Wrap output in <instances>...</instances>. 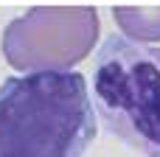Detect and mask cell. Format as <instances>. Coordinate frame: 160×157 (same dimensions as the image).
<instances>
[{
	"label": "cell",
	"mask_w": 160,
	"mask_h": 157,
	"mask_svg": "<svg viewBox=\"0 0 160 157\" xmlns=\"http://www.w3.org/2000/svg\"><path fill=\"white\" fill-rule=\"evenodd\" d=\"M110 14L127 39L143 45L160 42V6H115Z\"/></svg>",
	"instance_id": "277c9868"
},
{
	"label": "cell",
	"mask_w": 160,
	"mask_h": 157,
	"mask_svg": "<svg viewBox=\"0 0 160 157\" xmlns=\"http://www.w3.org/2000/svg\"><path fill=\"white\" fill-rule=\"evenodd\" d=\"M96 138L87 79L39 70L0 84V157H82Z\"/></svg>",
	"instance_id": "6da1fadb"
},
{
	"label": "cell",
	"mask_w": 160,
	"mask_h": 157,
	"mask_svg": "<svg viewBox=\"0 0 160 157\" xmlns=\"http://www.w3.org/2000/svg\"><path fill=\"white\" fill-rule=\"evenodd\" d=\"M101 31L93 6H34L14 17L0 39L11 70H70L96 48Z\"/></svg>",
	"instance_id": "3957f363"
},
{
	"label": "cell",
	"mask_w": 160,
	"mask_h": 157,
	"mask_svg": "<svg viewBox=\"0 0 160 157\" xmlns=\"http://www.w3.org/2000/svg\"><path fill=\"white\" fill-rule=\"evenodd\" d=\"M93 101L129 149L160 157V45L110 37L96 53Z\"/></svg>",
	"instance_id": "7a4b0ae2"
}]
</instances>
